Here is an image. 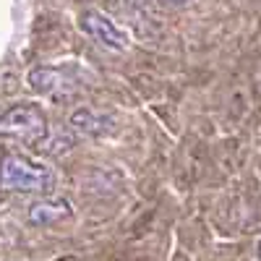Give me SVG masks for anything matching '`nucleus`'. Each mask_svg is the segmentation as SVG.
<instances>
[{
	"instance_id": "nucleus-1",
	"label": "nucleus",
	"mask_w": 261,
	"mask_h": 261,
	"mask_svg": "<svg viewBox=\"0 0 261 261\" xmlns=\"http://www.w3.org/2000/svg\"><path fill=\"white\" fill-rule=\"evenodd\" d=\"M55 186V172L24 154H6L0 160V191L8 193H47Z\"/></svg>"
},
{
	"instance_id": "nucleus-9",
	"label": "nucleus",
	"mask_w": 261,
	"mask_h": 261,
	"mask_svg": "<svg viewBox=\"0 0 261 261\" xmlns=\"http://www.w3.org/2000/svg\"><path fill=\"white\" fill-rule=\"evenodd\" d=\"M258 253H261V243H258Z\"/></svg>"
},
{
	"instance_id": "nucleus-3",
	"label": "nucleus",
	"mask_w": 261,
	"mask_h": 261,
	"mask_svg": "<svg viewBox=\"0 0 261 261\" xmlns=\"http://www.w3.org/2000/svg\"><path fill=\"white\" fill-rule=\"evenodd\" d=\"M81 29L89 34L94 42H99L102 47H107V50L123 53V50L128 47V34L120 32L110 18L102 16V13H97V11L81 13Z\"/></svg>"
},
{
	"instance_id": "nucleus-7",
	"label": "nucleus",
	"mask_w": 261,
	"mask_h": 261,
	"mask_svg": "<svg viewBox=\"0 0 261 261\" xmlns=\"http://www.w3.org/2000/svg\"><path fill=\"white\" fill-rule=\"evenodd\" d=\"M73 144H76V136L71 134V128L53 125V128H47L45 139L37 144V149L45 151V154H63V151H68Z\"/></svg>"
},
{
	"instance_id": "nucleus-4",
	"label": "nucleus",
	"mask_w": 261,
	"mask_h": 261,
	"mask_svg": "<svg viewBox=\"0 0 261 261\" xmlns=\"http://www.w3.org/2000/svg\"><path fill=\"white\" fill-rule=\"evenodd\" d=\"M29 86L45 97H71L76 92V79L53 65H39L29 73Z\"/></svg>"
},
{
	"instance_id": "nucleus-8",
	"label": "nucleus",
	"mask_w": 261,
	"mask_h": 261,
	"mask_svg": "<svg viewBox=\"0 0 261 261\" xmlns=\"http://www.w3.org/2000/svg\"><path fill=\"white\" fill-rule=\"evenodd\" d=\"M165 3H172V6H186V3H191V0H165Z\"/></svg>"
},
{
	"instance_id": "nucleus-6",
	"label": "nucleus",
	"mask_w": 261,
	"mask_h": 261,
	"mask_svg": "<svg viewBox=\"0 0 261 261\" xmlns=\"http://www.w3.org/2000/svg\"><path fill=\"white\" fill-rule=\"evenodd\" d=\"M68 217H71V204L65 199H42L29 206V222L37 227L55 225L60 220H68Z\"/></svg>"
},
{
	"instance_id": "nucleus-2",
	"label": "nucleus",
	"mask_w": 261,
	"mask_h": 261,
	"mask_svg": "<svg viewBox=\"0 0 261 261\" xmlns=\"http://www.w3.org/2000/svg\"><path fill=\"white\" fill-rule=\"evenodd\" d=\"M45 113L34 105H16L0 115V139L24 141V144H39L47 134Z\"/></svg>"
},
{
	"instance_id": "nucleus-5",
	"label": "nucleus",
	"mask_w": 261,
	"mask_h": 261,
	"mask_svg": "<svg viewBox=\"0 0 261 261\" xmlns=\"http://www.w3.org/2000/svg\"><path fill=\"white\" fill-rule=\"evenodd\" d=\"M71 128L76 134L92 136V139H102V136H113L118 130V120L107 113L92 110V107H81L71 115Z\"/></svg>"
}]
</instances>
